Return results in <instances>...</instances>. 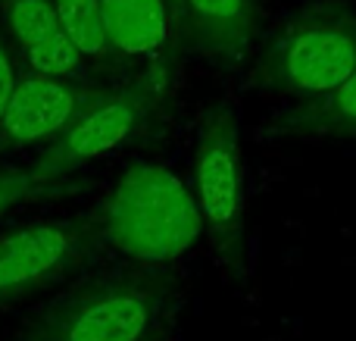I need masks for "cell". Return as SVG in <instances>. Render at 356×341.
Returning <instances> with one entry per match:
<instances>
[{
	"instance_id": "10",
	"label": "cell",
	"mask_w": 356,
	"mask_h": 341,
	"mask_svg": "<svg viewBox=\"0 0 356 341\" xmlns=\"http://www.w3.org/2000/svg\"><path fill=\"white\" fill-rule=\"evenodd\" d=\"M110 50L129 60H160L172 38L169 0H100Z\"/></svg>"
},
{
	"instance_id": "7",
	"label": "cell",
	"mask_w": 356,
	"mask_h": 341,
	"mask_svg": "<svg viewBox=\"0 0 356 341\" xmlns=\"http://www.w3.org/2000/svg\"><path fill=\"white\" fill-rule=\"evenodd\" d=\"M178 35L209 60L234 63L257 38L253 0H169Z\"/></svg>"
},
{
	"instance_id": "5",
	"label": "cell",
	"mask_w": 356,
	"mask_h": 341,
	"mask_svg": "<svg viewBox=\"0 0 356 341\" xmlns=\"http://www.w3.org/2000/svg\"><path fill=\"white\" fill-rule=\"evenodd\" d=\"M156 292L116 279L85 288L44 323V341H144L154 326Z\"/></svg>"
},
{
	"instance_id": "6",
	"label": "cell",
	"mask_w": 356,
	"mask_h": 341,
	"mask_svg": "<svg viewBox=\"0 0 356 341\" xmlns=\"http://www.w3.org/2000/svg\"><path fill=\"white\" fill-rule=\"evenodd\" d=\"M91 97L94 91L79 88L72 79L41 72L19 75L0 116V138L10 144L54 141Z\"/></svg>"
},
{
	"instance_id": "1",
	"label": "cell",
	"mask_w": 356,
	"mask_h": 341,
	"mask_svg": "<svg viewBox=\"0 0 356 341\" xmlns=\"http://www.w3.org/2000/svg\"><path fill=\"white\" fill-rule=\"evenodd\" d=\"M356 75V3L313 0L275 31L253 69L266 94L313 100Z\"/></svg>"
},
{
	"instance_id": "13",
	"label": "cell",
	"mask_w": 356,
	"mask_h": 341,
	"mask_svg": "<svg viewBox=\"0 0 356 341\" xmlns=\"http://www.w3.org/2000/svg\"><path fill=\"white\" fill-rule=\"evenodd\" d=\"M47 175L41 173L38 166H31V169H19V173H0V216H3L6 210H10L16 200H22V198H29L31 191H38V188H44L47 185Z\"/></svg>"
},
{
	"instance_id": "3",
	"label": "cell",
	"mask_w": 356,
	"mask_h": 341,
	"mask_svg": "<svg viewBox=\"0 0 356 341\" xmlns=\"http://www.w3.org/2000/svg\"><path fill=\"white\" fill-rule=\"evenodd\" d=\"M194 200L216 260L228 276H241L247 257V188L238 113L228 106H216L200 125Z\"/></svg>"
},
{
	"instance_id": "11",
	"label": "cell",
	"mask_w": 356,
	"mask_h": 341,
	"mask_svg": "<svg viewBox=\"0 0 356 341\" xmlns=\"http://www.w3.org/2000/svg\"><path fill=\"white\" fill-rule=\"evenodd\" d=\"M269 132L284 141H356V75L332 94L278 113Z\"/></svg>"
},
{
	"instance_id": "8",
	"label": "cell",
	"mask_w": 356,
	"mask_h": 341,
	"mask_svg": "<svg viewBox=\"0 0 356 341\" xmlns=\"http://www.w3.org/2000/svg\"><path fill=\"white\" fill-rule=\"evenodd\" d=\"M79 248V229L69 223H35L0 238V301L41 285L66 267Z\"/></svg>"
},
{
	"instance_id": "2",
	"label": "cell",
	"mask_w": 356,
	"mask_h": 341,
	"mask_svg": "<svg viewBox=\"0 0 356 341\" xmlns=\"http://www.w3.org/2000/svg\"><path fill=\"white\" fill-rule=\"evenodd\" d=\"M104 232L116 251L141 263L178 260L200 238L194 191L166 166L125 169L104 207Z\"/></svg>"
},
{
	"instance_id": "4",
	"label": "cell",
	"mask_w": 356,
	"mask_h": 341,
	"mask_svg": "<svg viewBox=\"0 0 356 341\" xmlns=\"http://www.w3.org/2000/svg\"><path fill=\"white\" fill-rule=\"evenodd\" d=\"M154 94L147 88H122V91L94 94L75 119L50 141L44 160L38 163L50 182L60 175L81 169L106 154L119 150L147 119Z\"/></svg>"
},
{
	"instance_id": "9",
	"label": "cell",
	"mask_w": 356,
	"mask_h": 341,
	"mask_svg": "<svg viewBox=\"0 0 356 341\" xmlns=\"http://www.w3.org/2000/svg\"><path fill=\"white\" fill-rule=\"evenodd\" d=\"M3 31L25 56L31 72L72 79L81 69V56L63 35L54 0H0Z\"/></svg>"
},
{
	"instance_id": "12",
	"label": "cell",
	"mask_w": 356,
	"mask_h": 341,
	"mask_svg": "<svg viewBox=\"0 0 356 341\" xmlns=\"http://www.w3.org/2000/svg\"><path fill=\"white\" fill-rule=\"evenodd\" d=\"M54 3H56V16H60V25H63V35L69 38V44L81 56V63L106 60L113 54L100 0H54Z\"/></svg>"
},
{
	"instance_id": "14",
	"label": "cell",
	"mask_w": 356,
	"mask_h": 341,
	"mask_svg": "<svg viewBox=\"0 0 356 341\" xmlns=\"http://www.w3.org/2000/svg\"><path fill=\"white\" fill-rule=\"evenodd\" d=\"M16 81H19V69H16V63H13L10 47H6L3 29H0V116H3V106H6V100H10Z\"/></svg>"
}]
</instances>
